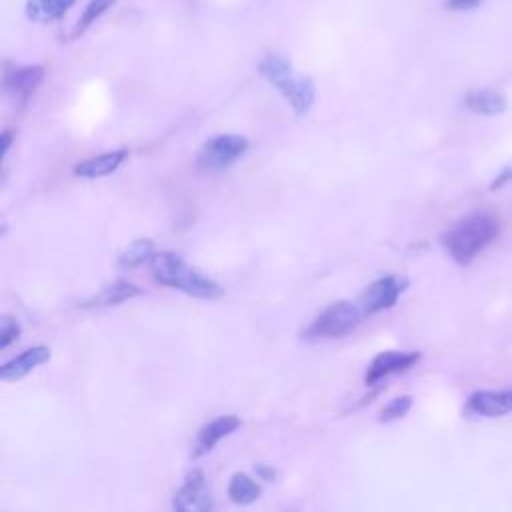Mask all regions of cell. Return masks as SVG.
<instances>
[{
  "label": "cell",
  "mask_w": 512,
  "mask_h": 512,
  "mask_svg": "<svg viewBox=\"0 0 512 512\" xmlns=\"http://www.w3.org/2000/svg\"><path fill=\"white\" fill-rule=\"evenodd\" d=\"M150 270L152 278L158 284L176 288L194 298L214 300L224 294V288L220 284L186 264V260L176 252H156L150 260Z\"/></svg>",
  "instance_id": "1"
},
{
  "label": "cell",
  "mask_w": 512,
  "mask_h": 512,
  "mask_svg": "<svg viewBox=\"0 0 512 512\" xmlns=\"http://www.w3.org/2000/svg\"><path fill=\"white\" fill-rule=\"evenodd\" d=\"M500 224L490 214H470L458 220L444 236L442 244L460 266L470 264L498 236Z\"/></svg>",
  "instance_id": "2"
},
{
  "label": "cell",
  "mask_w": 512,
  "mask_h": 512,
  "mask_svg": "<svg viewBox=\"0 0 512 512\" xmlns=\"http://www.w3.org/2000/svg\"><path fill=\"white\" fill-rule=\"evenodd\" d=\"M258 72L290 102L292 110L302 116L314 104V82L310 76H298L292 64L280 54H268L258 62Z\"/></svg>",
  "instance_id": "3"
},
{
  "label": "cell",
  "mask_w": 512,
  "mask_h": 512,
  "mask_svg": "<svg viewBox=\"0 0 512 512\" xmlns=\"http://www.w3.org/2000/svg\"><path fill=\"white\" fill-rule=\"evenodd\" d=\"M360 304H354L350 300H338L330 304L306 330V336L310 338H342L348 332H352L362 318Z\"/></svg>",
  "instance_id": "4"
},
{
  "label": "cell",
  "mask_w": 512,
  "mask_h": 512,
  "mask_svg": "<svg viewBox=\"0 0 512 512\" xmlns=\"http://www.w3.org/2000/svg\"><path fill=\"white\" fill-rule=\"evenodd\" d=\"M248 150V140L240 134H218L204 142L196 156L202 172H222L232 166Z\"/></svg>",
  "instance_id": "5"
},
{
  "label": "cell",
  "mask_w": 512,
  "mask_h": 512,
  "mask_svg": "<svg viewBox=\"0 0 512 512\" xmlns=\"http://www.w3.org/2000/svg\"><path fill=\"white\" fill-rule=\"evenodd\" d=\"M404 286H406V282L400 280L398 276H382V278L374 280L372 284L366 286V290L360 296L362 312L370 316V314L392 308L398 302Z\"/></svg>",
  "instance_id": "6"
},
{
  "label": "cell",
  "mask_w": 512,
  "mask_h": 512,
  "mask_svg": "<svg viewBox=\"0 0 512 512\" xmlns=\"http://www.w3.org/2000/svg\"><path fill=\"white\" fill-rule=\"evenodd\" d=\"M172 508L180 512H188V510L202 512V510L214 508V500L210 490L206 488V478L202 470H192L186 474L182 488L174 494Z\"/></svg>",
  "instance_id": "7"
},
{
  "label": "cell",
  "mask_w": 512,
  "mask_h": 512,
  "mask_svg": "<svg viewBox=\"0 0 512 512\" xmlns=\"http://www.w3.org/2000/svg\"><path fill=\"white\" fill-rule=\"evenodd\" d=\"M420 360V352H400V350H386V352H380L368 366L366 370V376H364V382L368 386H374L378 384L380 380L392 376V374H398V372H404L408 370L410 366H414L416 362Z\"/></svg>",
  "instance_id": "8"
},
{
  "label": "cell",
  "mask_w": 512,
  "mask_h": 512,
  "mask_svg": "<svg viewBox=\"0 0 512 512\" xmlns=\"http://www.w3.org/2000/svg\"><path fill=\"white\" fill-rule=\"evenodd\" d=\"M44 74H46L44 66H38V64L8 68L4 72V88L12 98L26 102L36 92V88L42 84Z\"/></svg>",
  "instance_id": "9"
},
{
  "label": "cell",
  "mask_w": 512,
  "mask_h": 512,
  "mask_svg": "<svg viewBox=\"0 0 512 512\" xmlns=\"http://www.w3.org/2000/svg\"><path fill=\"white\" fill-rule=\"evenodd\" d=\"M240 418L234 414H222L214 420H210L208 424H204L198 430V436L194 440L192 446V458H200L204 454H208L222 438H226L228 434H232L236 428H240Z\"/></svg>",
  "instance_id": "10"
},
{
  "label": "cell",
  "mask_w": 512,
  "mask_h": 512,
  "mask_svg": "<svg viewBox=\"0 0 512 512\" xmlns=\"http://www.w3.org/2000/svg\"><path fill=\"white\" fill-rule=\"evenodd\" d=\"M468 410L478 416H504L512 412V388L508 390H478L468 398Z\"/></svg>",
  "instance_id": "11"
},
{
  "label": "cell",
  "mask_w": 512,
  "mask_h": 512,
  "mask_svg": "<svg viewBox=\"0 0 512 512\" xmlns=\"http://www.w3.org/2000/svg\"><path fill=\"white\" fill-rule=\"evenodd\" d=\"M48 360H50V350L46 346H32V348L24 350L22 354H18L16 358L4 362L2 368H0V378L4 382L20 380L28 372H32L36 366H40V364H44Z\"/></svg>",
  "instance_id": "12"
},
{
  "label": "cell",
  "mask_w": 512,
  "mask_h": 512,
  "mask_svg": "<svg viewBox=\"0 0 512 512\" xmlns=\"http://www.w3.org/2000/svg\"><path fill=\"white\" fill-rule=\"evenodd\" d=\"M128 156V150H114V152H106V154H100V156H94V158H88V160H82L78 162L72 172L74 176L78 178H102V176H108L112 174Z\"/></svg>",
  "instance_id": "13"
},
{
  "label": "cell",
  "mask_w": 512,
  "mask_h": 512,
  "mask_svg": "<svg viewBox=\"0 0 512 512\" xmlns=\"http://www.w3.org/2000/svg\"><path fill=\"white\" fill-rule=\"evenodd\" d=\"M142 290L126 280H116L108 286H104L98 294L90 296L88 300H84L80 306L82 308H108V306H116L120 302H126L130 298L140 296Z\"/></svg>",
  "instance_id": "14"
},
{
  "label": "cell",
  "mask_w": 512,
  "mask_h": 512,
  "mask_svg": "<svg viewBox=\"0 0 512 512\" xmlns=\"http://www.w3.org/2000/svg\"><path fill=\"white\" fill-rule=\"evenodd\" d=\"M464 106L474 114L496 116L506 110V98L496 90L476 88V90H468L464 94Z\"/></svg>",
  "instance_id": "15"
},
{
  "label": "cell",
  "mask_w": 512,
  "mask_h": 512,
  "mask_svg": "<svg viewBox=\"0 0 512 512\" xmlns=\"http://www.w3.org/2000/svg\"><path fill=\"white\" fill-rule=\"evenodd\" d=\"M76 0H28L26 16L38 24H50L60 20Z\"/></svg>",
  "instance_id": "16"
},
{
  "label": "cell",
  "mask_w": 512,
  "mask_h": 512,
  "mask_svg": "<svg viewBox=\"0 0 512 512\" xmlns=\"http://www.w3.org/2000/svg\"><path fill=\"white\" fill-rule=\"evenodd\" d=\"M154 242L148 238H140L134 240L132 244H128V248H124L118 256V264L122 268H138L142 264H150V260L154 258Z\"/></svg>",
  "instance_id": "17"
},
{
  "label": "cell",
  "mask_w": 512,
  "mask_h": 512,
  "mask_svg": "<svg viewBox=\"0 0 512 512\" xmlns=\"http://www.w3.org/2000/svg\"><path fill=\"white\" fill-rule=\"evenodd\" d=\"M260 484H256L248 474H234L228 482V498L236 504H252L260 496Z\"/></svg>",
  "instance_id": "18"
},
{
  "label": "cell",
  "mask_w": 512,
  "mask_h": 512,
  "mask_svg": "<svg viewBox=\"0 0 512 512\" xmlns=\"http://www.w3.org/2000/svg\"><path fill=\"white\" fill-rule=\"evenodd\" d=\"M114 2H116V0H90V2L84 6L82 14L78 16V20H76V24H74L70 36H72V38L82 36L108 8L114 6Z\"/></svg>",
  "instance_id": "19"
},
{
  "label": "cell",
  "mask_w": 512,
  "mask_h": 512,
  "mask_svg": "<svg viewBox=\"0 0 512 512\" xmlns=\"http://www.w3.org/2000/svg\"><path fill=\"white\" fill-rule=\"evenodd\" d=\"M412 406V398L410 396H398L394 398L390 404H386L380 414H378V420L380 422H392V420H398L402 418Z\"/></svg>",
  "instance_id": "20"
},
{
  "label": "cell",
  "mask_w": 512,
  "mask_h": 512,
  "mask_svg": "<svg viewBox=\"0 0 512 512\" xmlns=\"http://www.w3.org/2000/svg\"><path fill=\"white\" fill-rule=\"evenodd\" d=\"M20 336V324L14 316L4 314L0 318V348H8L12 342H16Z\"/></svg>",
  "instance_id": "21"
},
{
  "label": "cell",
  "mask_w": 512,
  "mask_h": 512,
  "mask_svg": "<svg viewBox=\"0 0 512 512\" xmlns=\"http://www.w3.org/2000/svg\"><path fill=\"white\" fill-rule=\"evenodd\" d=\"M480 0H446V8L448 10H470L474 6H478Z\"/></svg>",
  "instance_id": "22"
},
{
  "label": "cell",
  "mask_w": 512,
  "mask_h": 512,
  "mask_svg": "<svg viewBox=\"0 0 512 512\" xmlns=\"http://www.w3.org/2000/svg\"><path fill=\"white\" fill-rule=\"evenodd\" d=\"M510 180H512V164H508V166H506V168L496 176V180L492 182V186H490V188H494V190H496V188H500V186L508 184Z\"/></svg>",
  "instance_id": "23"
},
{
  "label": "cell",
  "mask_w": 512,
  "mask_h": 512,
  "mask_svg": "<svg viewBox=\"0 0 512 512\" xmlns=\"http://www.w3.org/2000/svg\"><path fill=\"white\" fill-rule=\"evenodd\" d=\"M256 474H258V478H260V480H266V482L274 480V476H276L274 468H272V466H268V464H258V466H256Z\"/></svg>",
  "instance_id": "24"
},
{
  "label": "cell",
  "mask_w": 512,
  "mask_h": 512,
  "mask_svg": "<svg viewBox=\"0 0 512 512\" xmlns=\"http://www.w3.org/2000/svg\"><path fill=\"white\" fill-rule=\"evenodd\" d=\"M2 156H6V152H8V148H10V144H12V132H2Z\"/></svg>",
  "instance_id": "25"
}]
</instances>
